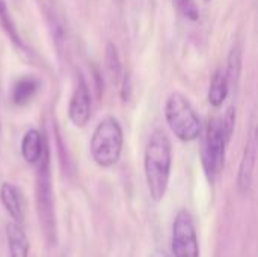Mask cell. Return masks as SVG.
<instances>
[{
    "mask_svg": "<svg viewBox=\"0 0 258 257\" xmlns=\"http://www.w3.org/2000/svg\"><path fill=\"white\" fill-rule=\"evenodd\" d=\"M145 180L150 195L154 201H160L168 189L171 167H172V148L171 141L162 130H154L150 136L145 148Z\"/></svg>",
    "mask_w": 258,
    "mask_h": 257,
    "instance_id": "obj_1",
    "label": "cell"
},
{
    "mask_svg": "<svg viewBox=\"0 0 258 257\" xmlns=\"http://www.w3.org/2000/svg\"><path fill=\"white\" fill-rule=\"evenodd\" d=\"M124 135L119 121L113 117H107L98 123L91 138V156L94 162L101 168L113 167L122 151Z\"/></svg>",
    "mask_w": 258,
    "mask_h": 257,
    "instance_id": "obj_2",
    "label": "cell"
},
{
    "mask_svg": "<svg viewBox=\"0 0 258 257\" xmlns=\"http://www.w3.org/2000/svg\"><path fill=\"white\" fill-rule=\"evenodd\" d=\"M165 115L171 130L178 139L184 142H190L200 136L201 132L200 118L195 114L190 101L183 94L174 92L169 95L165 106Z\"/></svg>",
    "mask_w": 258,
    "mask_h": 257,
    "instance_id": "obj_3",
    "label": "cell"
},
{
    "mask_svg": "<svg viewBox=\"0 0 258 257\" xmlns=\"http://www.w3.org/2000/svg\"><path fill=\"white\" fill-rule=\"evenodd\" d=\"M36 201H38V212L41 217V223L44 232L50 239H54V204H53V188H51V173H50V150L48 145L45 153L38 164V174H36Z\"/></svg>",
    "mask_w": 258,
    "mask_h": 257,
    "instance_id": "obj_4",
    "label": "cell"
},
{
    "mask_svg": "<svg viewBox=\"0 0 258 257\" xmlns=\"http://www.w3.org/2000/svg\"><path fill=\"white\" fill-rule=\"evenodd\" d=\"M228 141L230 139L224 130L222 120H210L203 139V165L210 179H215L224 168L225 147Z\"/></svg>",
    "mask_w": 258,
    "mask_h": 257,
    "instance_id": "obj_5",
    "label": "cell"
},
{
    "mask_svg": "<svg viewBox=\"0 0 258 257\" xmlns=\"http://www.w3.org/2000/svg\"><path fill=\"white\" fill-rule=\"evenodd\" d=\"M172 254L174 257H200V244L192 215L181 209L172 226Z\"/></svg>",
    "mask_w": 258,
    "mask_h": 257,
    "instance_id": "obj_6",
    "label": "cell"
},
{
    "mask_svg": "<svg viewBox=\"0 0 258 257\" xmlns=\"http://www.w3.org/2000/svg\"><path fill=\"white\" fill-rule=\"evenodd\" d=\"M68 117L77 127H83L91 118V92L82 76H79L76 89L68 105Z\"/></svg>",
    "mask_w": 258,
    "mask_h": 257,
    "instance_id": "obj_7",
    "label": "cell"
},
{
    "mask_svg": "<svg viewBox=\"0 0 258 257\" xmlns=\"http://www.w3.org/2000/svg\"><path fill=\"white\" fill-rule=\"evenodd\" d=\"M258 150V126H254V129L249 133V138L245 145V153L243 159L240 162V170H239V189L242 192H246L251 186L252 180V171L255 167V159H257Z\"/></svg>",
    "mask_w": 258,
    "mask_h": 257,
    "instance_id": "obj_8",
    "label": "cell"
},
{
    "mask_svg": "<svg viewBox=\"0 0 258 257\" xmlns=\"http://www.w3.org/2000/svg\"><path fill=\"white\" fill-rule=\"evenodd\" d=\"M45 148L47 144L44 141V136L38 130L30 129L26 132L21 141V156L27 164L30 165L39 164L45 153Z\"/></svg>",
    "mask_w": 258,
    "mask_h": 257,
    "instance_id": "obj_9",
    "label": "cell"
},
{
    "mask_svg": "<svg viewBox=\"0 0 258 257\" xmlns=\"http://www.w3.org/2000/svg\"><path fill=\"white\" fill-rule=\"evenodd\" d=\"M6 241H8V250L11 257H29V239L23 227L15 223L9 221L6 224Z\"/></svg>",
    "mask_w": 258,
    "mask_h": 257,
    "instance_id": "obj_10",
    "label": "cell"
},
{
    "mask_svg": "<svg viewBox=\"0 0 258 257\" xmlns=\"http://www.w3.org/2000/svg\"><path fill=\"white\" fill-rule=\"evenodd\" d=\"M41 86L39 79L32 77V76H26L18 79L14 86H12V92H11V98L17 106H24L27 105L38 92Z\"/></svg>",
    "mask_w": 258,
    "mask_h": 257,
    "instance_id": "obj_11",
    "label": "cell"
},
{
    "mask_svg": "<svg viewBox=\"0 0 258 257\" xmlns=\"http://www.w3.org/2000/svg\"><path fill=\"white\" fill-rule=\"evenodd\" d=\"M0 201L5 208V211L9 214V217L20 223L23 220V208H21V198L18 189L11 183H3L0 186Z\"/></svg>",
    "mask_w": 258,
    "mask_h": 257,
    "instance_id": "obj_12",
    "label": "cell"
},
{
    "mask_svg": "<svg viewBox=\"0 0 258 257\" xmlns=\"http://www.w3.org/2000/svg\"><path fill=\"white\" fill-rule=\"evenodd\" d=\"M228 91H230V82H228L227 73H225V70L219 68L213 74L210 89H209V101L212 103V106H215V108L222 106V103L225 101V98L228 95Z\"/></svg>",
    "mask_w": 258,
    "mask_h": 257,
    "instance_id": "obj_13",
    "label": "cell"
},
{
    "mask_svg": "<svg viewBox=\"0 0 258 257\" xmlns=\"http://www.w3.org/2000/svg\"><path fill=\"white\" fill-rule=\"evenodd\" d=\"M0 24L2 27L5 29L6 35L11 38V41L17 45V47H21L24 48V42L21 41L18 32H17V27L12 21V17L8 11V6H6V2L5 0H0Z\"/></svg>",
    "mask_w": 258,
    "mask_h": 257,
    "instance_id": "obj_14",
    "label": "cell"
},
{
    "mask_svg": "<svg viewBox=\"0 0 258 257\" xmlns=\"http://www.w3.org/2000/svg\"><path fill=\"white\" fill-rule=\"evenodd\" d=\"M240 68H242V52H240V47L236 45L230 52L228 67L225 70L227 77H228V82H230V86L231 85H237L239 77H240Z\"/></svg>",
    "mask_w": 258,
    "mask_h": 257,
    "instance_id": "obj_15",
    "label": "cell"
},
{
    "mask_svg": "<svg viewBox=\"0 0 258 257\" xmlns=\"http://www.w3.org/2000/svg\"><path fill=\"white\" fill-rule=\"evenodd\" d=\"M106 65L112 80L118 83L121 79V61L118 56V50L113 44H109L106 48Z\"/></svg>",
    "mask_w": 258,
    "mask_h": 257,
    "instance_id": "obj_16",
    "label": "cell"
},
{
    "mask_svg": "<svg viewBox=\"0 0 258 257\" xmlns=\"http://www.w3.org/2000/svg\"><path fill=\"white\" fill-rule=\"evenodd\" d=\"M174 5L184 18L190 21H197L200 18V11L195 0H174Z\"/></svg>",
    "mask_w": 258,
    "mask_h": 257,
    "instance_id": "obj_17",
    "label": "cell"
},
{
    "mask_svg": "<svg viewBox=\"0 0 258 257\" xmlns=\"http://www.w3.org/2000/svg\"><path fill=\"white\" fill-rule=\"evenodd\" d=\"M234 121H236V111L233 108H230L225 114V117L222 118V124H224V130L228 136V139L231 138L233 135V130H234Z\"/></svg>",
    "mask_w": 258,
    "mask_h": 257,
    "instance_id": "obj_18",
    "label": "cell"
},
{
    "mask_svg": "<svg viewBox=\"0 0 258 257\" xmlns=\"http://www.w3.org/2000/svg\"><path fill=\"white\" fill-rule=\"evenodd\" d=\"M154 257H166V256H165V254H156Z\"/></svg>",
    "mask_w": 258,
    "mask_h": 257,
    "instance_id": "obj_19",
    "label": "cell"
},
{
    "mask_svg": "<svg viewBox=\"0 0 258 257\" xmlns=\"http://www.w3.org/2000/svg\"><path fill=\"white\" fill-rule=\"evenodd\" d=\"M206 2H210V0H206Z\"/></svg>",
    "mask_w": 258,
    "mask_h": 257,
    "instance_id": "obj_20",
    "label": "cell"
}]
</instances>
